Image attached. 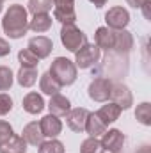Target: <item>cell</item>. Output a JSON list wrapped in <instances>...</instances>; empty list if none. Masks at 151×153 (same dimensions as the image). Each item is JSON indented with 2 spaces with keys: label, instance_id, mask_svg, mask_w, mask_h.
Segmentation results:
<instances>
[{
  "label": "cell",
  "instance_id": "obj_1",
  "mask_svg": "<svg viewBox=\"0 0 151 153\" xmlns=\"http://www.w3.org/2000/svg\"><path fill=\"white\" fill-rule=\"evenodd\" d=\"M2 29L9 38L13 39L23 38L29 30L27 9L20 4L9 5V9H7V13L4 14V20H2Z\"/></svg>",
  "mask_w": 151,
  "mask_h": 153
},
{
  "label": "cell",
  "instance_id": "obj_2",
  "mask_svg": "<svg viewBox=\"0 0 151 153\" xmlns=\"http://www.w3.org/2000/svg\"><path fill=\"white\" fill-rule=\"evenodd\" d=\"M48 73L53 76L61 85H71L76 80V66L66 57H57L53 59Z\"/></svg>",
  "mask_w": 151,
  "mask_h": 153
},
{
  "label": "cell",
  "instance_id": "obj_3",
  "mask_svg": "<svg viewBox=\"0 0 151 153\" xmlns=\"http://www.w3.org/2000/svg\"><path fill=\"white\" fill-rule=\"evenodd\" d=\"M61 41H62L66 50L75 53L78 48H82L87 43V38H85V34L76 27L75 23H66L61 29Z\"/></svg>",
  "mask_w": 151,
  "mask_h": 153
},
{
  "label": "cell",
  "instance_id": "obj_4",
  "mask_svg": "<svg viewBox=\"0 0 151 153\" xmlns=\"http://www.w3.org/2000/svg\"><path fill=\"white\" fill-rule=\"evenodd\" d=\"M100 48L94 43H85L82 48H78L75 52V66L80 70H87L93 68L98 61H100Z\"/></svg>",
  "mask_w": 151,
  "mask_h": 153
},
{
  "label": "cell",
  "instance_id": "obj_5",
  "mask_svg": "<svg viewBox=\"0 0 151 153\" xmlns=\"http://www.w3.org/2000/svg\"><path fill=\"white\" fill-rule=\"evenodd\" d=\"M105 22L107 27L110 30H124L126 25L130 23V13L124 7H110L105 14Z\"/></svg>",
  "mask_w": 151,
  "mask_h": 153
},
{
  "label": "cell",
  "instance_id": "obj_6",
  "mask_svg": "<svg viewBox=\"0 0 151 153\" xmlns=\"http://www.w3.org/2000/svg\"><path fill=\"white\" fill-rule=\"evenodd\" d=\"M110 87H112V82L105 76H98L94 78L91 84H89V98L94 100V102H107L109 96H110Z\"/></svg>",
  "mask_w": 151,
  "mask_h": 153
},
{
  "label": "cell",
  "instance_id": "obj_7",
  "mask_svg": "<svg viewBox=\"0 0 151 153\" xmlns=\"http://www.w3.org/2000/svg\"><path fill=\"white\" fill-rule=\"evenodd\" d=\"M112 103H115L121 111H126L133 105V96H132V91L124 85V84H112L110 87V96Z\"/></svg>",
  "mask_w": 151,
  "mask_h": 153
},
{
  "label": "cell",
  "instance_id": "obj_8",
  "mask_svg": "<svg viewBox=\"0 0 151 153\" xmlns=\"http://www.w3.org/2000/svg\"><path fill=\"white\" fill-rule=\"evenodd\" d=\"M124 134L121 132V130H117V128H112V130H109V132H105L103 135H101V146H103V150H107V152L110 153H117L119 150H123V146H124Z\"/></svg>",
  "mask_w": 151,
  "mask_h": 153
},
{
  "label": "cell",
  "instance_id": "obj_9",
  "mask_svg": "<svg viewBox=\"0 0 151 153\" xmlns=\"http://www.w3.org/2000/svg\"><path fill=\"white\" fill-rule=\"evenodd\" d=\"M87 116L89 111L82 109V107H76V109H70V112L66 114V125L76 132V134H82L85 130V121H87Z\"/></svg>",
  "mask_w": 151,
  "mask_h": 153
},
{
  "label": "cell",
  "instance_id": "obj_10",
  "mask_svg": "<svg viewBox=\"0 0 151 153\" xmlns=\"http://www.w3.org/2000/svg\"><path fill=\"white\" fill-rule=\"evenodd\" d=\"M29 50L38 59H46L52 53V50H53V43L46 36H36V38H32L29 41Z\"/></svg>",
  "mask_w": 151,
  "mask_h": 153
},
{
  "label": "cell",
  "instance_id": "obj_11",
  "mask_svg": "<svg viewBox=\"0 0 151 153\" xmlns=\"http://www.w3.org/2000/svg\"><path fill=\"white\" fill-rule=\"evenodd\" d=\"M39 126H41L43 135L44 137H50V139L57 137L62 132V123H61L59 116H53V114H48V116H44V117H41Z\"/></svg>",
  "mask_w": 151,
  "mask_h": 153
},
{
  "label": "cell",
  "instance_id": "obj_12",
  "mask_svg": "<svg viewBox=\"0 0 151 153\" xmlns=\"http://www.w3.org/2000/svg\"><path fill=\"white\" fill-rule=\"evenodd\" d=\"M21 137L25 139L27 144H32V146H39L44 141V135L41 132V126H39L38 121H32V123L25 125V128L21 132Z\"/></svg>",
  "mask_w": 151,
  "mask_h": 153
},
{
  "label": "cell",
  "instance_id": "obj_13",
  "mask_svg": "<svg viewBox=\"0 0 151 153\" xmlns=\"http://www.w3.org/2000/svg\"><path fill=\"white\" fill-rule=\"evenodd\" d=\"M133 48V38L128 30H115L114 32V48L119 53H128Z\"/></svg>",
  "mask_w": 151,
  "mask_h": 153
},
{
  "label": "cell",
  "instance_id": "obj_14",
  "mask_svg": "<svg viewBox=\"0 0 151 153\" xmlns=\"http://www.w3.org/2000/svg\"><path fill=\"white\" fill-rule=\"evenodd\" d=\"M48 109H50V114H53V116H66L70 112V109H71V103H70V100L66 96L57 93V94L50 96Z\"/></svg>",
  "mask_w": 151,
  "mask_h": 153
},
{
  "label": "cell",
  "instance_id": "obj_15",
  "mask_svg": "<svg viewBox=\"0 0 151 153\" xmlns=\"http://www.w3.org/2000/svg\"><path fill=\"white\" fill-rule=\"evenodd\" d=\"M21 105H23V111H25V112H29V114H39V112L44 109V100H43L41 94H38V93L32 91V93L25 94Z\"/></svg>",
  "mask_w": 151,
  "mask_h": 153
},
{
  "label": "cell",
  "instance_id": "obj_16",
  "mask_svg": "<svg viewBox=\"0 0 151 153\" xmlns=\"http://www.w3.org/2000/svg\"><path fill=\"white\" fill-rule=\"evenodd\" d=\"M27 152V143L21 135H11L5 143L0 144V153H25Z\"/></svg>",
  "mask_w": 151,
  "mask_h": 153
},
{
  "label": "cell",
  "instance_id": "obj_17",
  "mask_svg": "<svg viewBox=\"0 0 151 153\" xmlns=\"http://www.w3.org/2000/svg\"><path fill=\"white\" fill-rule=\"evenodd\" d=\"M85 132L89 134V137H100L107 132V125L96 116V112H89L85 121Z\"/></svg>",
  "mask_w": 151,
  "mask_h": 153
},
{
  "label": "cell",
  "instance_id": "obj_18",
  "mask_svg": "<svg viewBox=\"0 0 151 153\" xmlns=\"http://www.w3.org/2000/svg\"><path fill=\"white\" fill-rule=\"evenodd\" d=\"M94 45L101 50H112L114 48V30H110L109 27H100L96 29L94 34Z\"/></svg>",
  "mask_w": 151,
  "mask_h": 153
},
{
  "label": "cell",
  "instance_id": "obj_19",
  "mask_svg": "<svg viewBox=\"0 0 151 153\" xmlns=\"http://www.w3.org/2000/svg\"><path fill=\"white\" fill-rule=\"evenodd\" d=\"M50 27H52V16H50L48 13L34 14V18L29 22V29H32V30L38 32V34L50 30Z\"/></svg>",
  "mask_w": 151,
  "mask_h": 153
},
{
  "label": "cell",
  "instance_id": "obj_20",
  "mask_svg": "<svg viewBox=\"0 0 151 153\" xmlns=\"http://www.w3.org/2000/svg\"><path fill=\"white\" fill-rule=\"evenodd\" d=\"M61 84L53 78V76L50 75L48 71L46 73H43V75L39 76V89L44 93V94H50V96H53V94H57L59 91H61Z\"/></svg>",
  "mask_w": 151,
  "mask_h": 153
},
{
  "label": "cell",
  "instance_id": "obj_21",
  "mask_svg": "<svg viewBox=\"0 0 151 153\" xmlns=\"http://www.w3.org/2000/svg\"><path fill=\"white\" fill-rule=\"evenodd\" d=\"M16 80L21 87H32L36 82H38V70L36 68H27V66H21L18 75H16Z\"/></svg>",
  "mask_w": 151,
  "mask_h": 153
},
{
  "label": "cell",
  "instance_id": "obj_22",
  "mask_svg": "<svg viewBox=\"0 0 151 153\" xmlns=\"http://www.w3.org/2000/svg\"><path fill=\"white\" fill-rule=\"evenodd\" d=\"M119 114H121V109L115 105V103H107V105H103L98 112H96V116L105 123V125H110V123H114L115 119H119Z\"/></svg>",
  "mask_w": 151,
  "mask_h": 153
},
{
  "label": "cell",
  "instance_id": "obj_23",
  "mask_svg": "<svg viewBox=\"0 0 151 153\" xmlns=\"http://www.w3.org/2000/svg\"><path fill=\"white\" fill-rule=\"evenodd\" d=\"M52 5H53L52 0H29L27 11L32 14H41V13H48L52 9Z\"/></svg>",
  "mask_w": 151,
  "mask_h": 153
},
{
  "label": "cell",
  "instance_id": "obj_24",
  "mask_svg": "<svg viewBox=\"0 0 151 153\" xmlns=\"http://www.w3.org/2000/svg\"><path fill=\"white\" fill-rule=\"evenodd\" d=\"M18 61L21 66H27V68H38L39 64V59L29 50V48H23L18 52Z\"/></svg>",
  "mask_w": 151,
  "mask_h": 153
},
{
  "label": "cell",
  "instance_id": "obj_25",
  "mask_svg": "<svg viewBox=\"0 0 151 153\" xmlns=\"http://www.w3.org/2000/svg\"><path fill=\"white\" fill-rule=\"evenodd\" d=\"M80 153H105V150H103L101 143L98 141V137H89L82 143Z\"/></svg>",
  "mask_w": 151,
  "mask_h": 153
},
{
  "label": "cell",
  "instance_id": "obj_26",
  "mask_svg": "<svg viewBox=\"0 0 151 153\" xmlns=\"http://www.w3.org/2000/svg\"><path fill=\"white\" fill-rule=\"evenodd\" d=\"M53 18L57 22H61L62 25L66 23H75L76 13L75 9H53Z\"/></svg>",
  "mask_w": 151,
  "mask_h": 153
},
{
  "label": "cell",
  "instance_id": "obj_27",
  "mask_svg": "<svg viewBox=\"0 0 151 153\" xmlns=\"http://www.w3.org/2000/svg\"><path fill=\"white\" fill-rule=\"evenodd\" d=\"M39 153H64V144L57 139L43 141L39 144Z\"/></svg>",
  "mask_w": 151,
  "mask_h": 153
},
{
  "label": "cell",
  "instance_id": "obj_28",
  "mask_svg": "<svg viewBox=\"0 0 151 153\" xmlns=\"http://www.w3.org/2000/svg\"><path fill=\"white\" fill-rule=\"evenodd\" d=\"M135 117H137L139 123H142V125H146V126L151 125V105L148 102H144V103H141V105L137 107Z\"/></svg>",
  "mask_w": 151,
  "mask_h": 153
},
{
  "label": "cell",
  "instance_id": "obj_29",
  "mask_svg": "<svg viewBox=\"0 0 151 153\" xmlns=\"http://www.w3.org/2000/svg\"><path fill=\"white\" fill-rule=\"evenodd\" d=\"M13 80H14V76H13L11 68H7V66H0V91H7V89H11Z\"/></svg>",
  "mask_w": 151,
  "mask_h": 153
},
{
  "label": "cell",
  "instance_id": "obj_30",
  "mask_svg": "<svg viewBox=\"0 0 151 153\" xmlns=\"http://www.w3.org/2000/svg\"><path fill=\"white\" fill-rule=\"evenodd\" d=\"M13 109V98L5 93H0V116H5Z\"/></svg>",
  "mask_w": 151,
  "mask_h": 153
},
{
  "label": "cell",
  "instance_id": "obj_31",
  "mask_svg": "<svg viewBox=\"0 0 151 153\" xmlns=\"http://www.w3.org/2000/svg\"><path fill=\"white\" fill-rule=\"evenodd\" d=\"M11 135H13V126H11L7 121L0 119V144H2V143H5Z\"/></svg>",
  "mask_w": 151,
  "mask_h": 153
},
{
  "label": "cell",
  "instance_id": "obj_32",
  "mask_svg": "<svg viewBox=\"0 0 151 153\" xmlns=\"http://www.w3.org/2000/svg\"><path fill=\"white\" fill-rule=\"evenodd\" d=\"M53 2V9H75L73 4L75 0H52Z\"/></svg>",
  "mask_w": 151,
  "mask_h": 153
},
{
  "label": "cell",
  "instance_id": "obj_33",
  "mask_svg": "<svg viewBox=\"0 0 151 153\" xmlns=\"http://www.w3.org/2000/svg\"><path fill=\"white\" fill-rule=\"evenodd\" d=\"M11 53V46H9V43L5 41V39L0 38V57H5V55H9Z\"/></svg>",
  "mask_w": 151,
  "mask_h": 153
},
{
  "label": "cell",
  "instance_id": "obj_34",
  "mask_svg": "<svg viewBox=\"0 0 151 153\" xmlns=\"http://www.w3.org/2000/svg\"><path fill=\"white\" fill-rule=\"evenodd\" d=\"M146 2H150V0H126V4L132 5V7H135V9H141Z\"/></svg>",
  "mask_w": 151,
  "mask_h": 153
},
{
  "label": "cell",
  "instance_id": "obj_35",
  "mask_svg": "<svg viewBox=\"0 0 151 153\" xmlns=\"http://www.w3.org/2000/svg\"><path fill=\"white\" fill-rule=\"evenodd\" d=\"M91 4H94L96 7H101V5H105L107 4V0H89Z\"/></svg>",
  "mask_w": 151,
  "mask_h": 153
},
{
  "label": "cell",
  "instance_id": "obj_36",
  "mask_svg": "<svg viewBox=\"0 0 151 153\" xmlns=\"http://www.w3.org/2000/svg\"><path fill=\"white\" fill-rule=\"evenodd\" d=\"M137 153H150V148H148V146H142V148H141Z\"/></svg>",
  "mask_w": 151,
  "mask_h": 153
},
{
  "label": "cell",
  "instance_id": "obj_37",
  "mask_svg": "<svg viewBox=\"0 0 151 153\" xmlns=\"http://www.w3.org/2000/svg\"><path fill=\"white\" fill-rule=\"evenodd\" d=\"M0 13H2V0H0Z\"/></svg>",
  "mask_w": 151,
  "mask_h": 153
},
{
  "label": "cell",
  "instance_id": "obj_38",
  "mask_svg": "<svg viewBox=\"0 0 151 153\" xmlns=\"http://www.w3.org/2000/svg\"><path fill=\"white\" fill-rule=\"evenodd\" d=\"M2 2H4V0H2Z\"/></svg>",
  "mask_w": 151,
  "mask_h": 153
}]
</instances>
